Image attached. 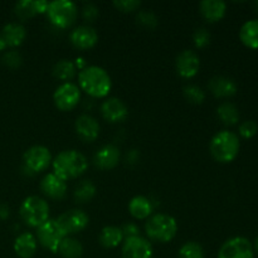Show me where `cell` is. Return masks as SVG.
<instances>
[{"label":"cell","instance_id":"cell-1","mask_svg":"<svg viewBox=\"0 0 258 258\" xmlns=\"http://www.w3.org/2000/svg\"><path fill=\"white\" fill-rule=\"evenodd\" d=\"M78 87L93 98H105L112 90V80L105 68L87 66L78 73Z\"/></svg>","mask_w":258,"mask_h":258},{"label":"cell","instance_id":"cell-2","mask_svg":"<svg viewBox=\"0 0 258 258\" xmlns=\"http://www.w3.org/2000/svg\"><path fill=\"white\" fill-rule=\"evenodd\" d=\"M53 173L64 181L80 178L87 171L88 160L81 151L70 149L63 150L53 159Z\"/></svg>","mask_w":258,"mask_h":258},{"label":"cell","instance_id":"cell-3","mask_svg":"<svg viewBox=\"0 0 258 258\" xmlns=\"http://www.w3.org/2000/svg\"><path fill=\"white\" fill-rule=\"evenodd\" d=\"M241 141L234 133L222 130L212 138L209 143V153L212 158L221 164H229L238 156Z\"/></svg>","mask_w":258,"mask_h":258},{"label":"cell","instance_id":"cell-4","mask_svg":"<svg viewBox=\"0 0 258 258\" xmlns=\"http://www.w3.org/2000/svg\"><path fill=\"white\" fill-rule=\"evenodd\" d=\"M145 233L150 242L169 243L178 233V222L170 214H153L145 222Z\"/></svg>","mask_w":258,"mask_h":258},{"label":"cell","instance_id":"cell-5","mask_svg":"<svg viewBox=\"0 0 258 258\" xmlns=\"http://www.w3.org/2000/svg\"><path fill=\"white\" fill-rule=\"evenodd\" d=\"M50 208L44 198L38 196L27 197L22 202L19 214L22 221L30 228H38L49 219Z\"/></svg>","mask_w":258,"mask_h":258},{"label":"cell","instance_id":"cell-6","mask_svg":"<svg viewBox=\"0 0 258 258\" xmlns=\"http://www.w3.org/2000/svg\"><path fill=\"white\" fill-rule=\"evenodd\" d=\"M45 14L50 24L54 25L57 29H68L77 20L78 8L70 0H54L49 2Z\"/></svg>","mask_w":258,"mask_h":258},{"label":"cell","instance_id":"cell-7","mask_svg":"<svg viewBox=\"0 0 258 258\" xmlns=\"http://www.w3.org/2000/svg\"><path fill=\"white\" fill-rule=\"evenodd\" d=\"M52 154L47 146L34 145L25 150L22 169L28 175H35L47 170L52 165Z\"/></svg>","mask_w":258,"mask_h":258},{"label":"cell","instance_id":"cell-8","mask_svg":"<svg viewBox=\"0 0 258 258\" xmlns=\"http://www.w3.org/2000/svg\"><path fill=\"white\" fill-rule=\"evenodd\" d=\"M55 222H57L58 227L64 234V237H72L87 228L88 223H90V217L82 209L73 208L63 212L55 219Z\"/></svg>","mask_w":258,"mask_h":258},{"label":"cell","instance_id":"cell-9","mask_svg":"<svg viewBox=\"0 0 258 258\" xmlns=\"http://www.w3.org/2000/svg\"><path fill=\"white\" fill-rule=\"evenodd\" d=\"M35 238H37L38 244H40L43 248L52 253H58V248H59L60 242L64 238V234L59 229L55 219L49 218L45 223L38 227Z\"/></svg>","mask_w":258,"mask_h":258},{"label":"cell","instance_id":"cell-10","mask_svg":"<svg viewBox=\"0 0 258 258\" xmlns=\"http://www.w3.org/2000/svg\"><path fill=\"white\" fill-rule=\"evenodd\" d=\"M81 92L78 85L73 82L60 83L53 93V102L59 111L68 112L78 106L81 101Z\"/></svg>","mask_w":258,"mask_h":258},{"label":"cell","instance_id":"cell-11","mask_svg":"<svg viewBox=\"0 0 258 258\" xmlns=\"http://www.w3.org/2000/svg\"><path fill=\"white\" fill-rule=\"evenodd\" d=\"M218 258H254L253 244L246 237H232L221 246Z\"/></svg>","mask_w":258,"mask_h":258},{"label":"cell","instance_id":"cell-12","mask_svg":"<svg viewBox=\"0 0 258 258\" xmlns=\"http://www.w3.org/2000/svg\"><path fill=\"white\" fill-rule=\"evenodd\" d=\"M153 243L145 237H131L123 239L121 258H153Z\"/></svg>","mask_w":258,"mask_h":258},{"label":"cell","instance_id":"cell-13","mask_svg":"<svg viewBox=\"0 0 258 258\" xmlns=\"http://www.w3.org/2000/svg\"><path fill=\"white\" fill-rule=\"evenodd\" d=\"M175 70L181 78L190 80L196 77L201 70V58L194 50L184 49L176 55Z\"/></svg>","mask_w":258,"mask_h":258},{"label":"cell","instance_id":"cell-14","mask_svg":"<svg viewBox=\"0 0 258 258\" xmlns=\"http://www.w3.org/2000/svg\"><path fill=\"white\" fill-rule=\"evenodd\" d=\"M70 42L76 49H92L98 43V33L91 25H78L71 30Z\"/></svg>","mask_w":258,"mask_h":258},{"label":"cell","instance_id":"cell-15","mask_svg":"<svg viewBox=\"0 0 258 258\" xmlns=\"http://www.w3.org/2000/svg\"><path fill=\"white\" fill-rule=\"evenodd\" d=\"M101 115L107 122L120 123L127 118L128 108L120 98L108 97L101 105Z\"/></svg>","mask_w":258,"mask_h":258},{"label":"cell","instance_id":"cell-16","mask_svg":"<svg viewBox=\"0 0 258 258\" xmlns=\"http://www.w3.org/2000/svg\"><path fill=\"white\" fill-rule=\"evenodd\" d=\"M75 130L83 143H93L100 136V123L91 115L83 113L76 118Z\"/></svg>","mask_w":258,"mask_h":258},{"label":"cell","instance_id":"cell-17","mask_svg":"<svg viewBox=\"0 0 258 258\" xmlns=\"http://www.w3.org/2000/svg\"><path fill=\"white\" fill-rule=\"evenodd\" d=\"M121 159L120 149L112 144L103 145L93 155V164L100 170H112L118 165Z\"/></svg>","mask_w":258,"mask_h":258},{"label":"cell","instance_id":"cell-18","mask_svg":"<svg viewBox=\"0 0 258 258\" xmlns=\"http://www.w3.org/2000/svg\"><path fill=\"white\" fill-rule=\"evenodd\" d=\"M40 191L53 201H60L66 197L68 190L67 181L60 179L54 173H48L43 176L39 184Z\"/></svg>","mask_w":258,"mask_h":258},{"label":"cell","instance_id":"cell-19","mask_svg":"<svg viewBox=\"0 0 258 258\" xmlns=\"http://www.w3.org/2000/svg\"><path fill=\"white\" fill-rule=\"evenodd\" d=\"M49 2L47 0H20L14 5V14L18 19L25 22L35 15L45 14Z\"/></svg>","mask_w":258,"mask_h":258},{"label":"cell","instance_id":"cell-20","mask_svg":"<svg viewBox=\"0 0 258 258\" xmlns=\"http://www.w3.org/2000/svg\"><path fill=\"white\" fill-rule=\"evenodd\" d=\"M208 88L212 95L217 98L233 97L237 93V83L228 76H214L209 80Z\"/></svg>","mask_w":258,"mask_h":258},{"label":"cell","instance_id":"cell-21","mask_svg":"<svg viewBox=\"0 0 258 258\" xmlns=\"http://www.w3.org/2000/svg\"><path fill=\"white\" fill-rule=\"evenodd\" d=\"M199 13L208 23H218L226 17L227 4L223 0H203L199 3Z\"/></svg>","mask_w":258,"mask_h":258},{"label":"cell","instance_id":"cell-22","mask_svg":"<svg viewBox=\"0 0 258 258\" xmlns=\"http://www.w3.org/2000/svg\"><path fill=\"white\" fill-rule=\"evenodd\" d=\"M25 37H27V30L20 23H8L4 25L0 34V39L4 42L7 48L19 47L25 40Z\"/></svg>","mask_w":258,"mask_h":258},{"label":"cell","instance_id":"cell-23","mask_svg":"<svg viewBox=\"0 0 258 258\" xmlns=\"http://www.w3.org/2000/svg\"><path fill=\"white\" fill-rule=\"evenodd\" d=\"M38 241L30 232H23L15 238L14 252L20 258H32L37 253Z\"/></svg>","mask_w":258,"mask_h":258},{"label":"cell","instance_id":"cell-24","mask_svg":"<svg viewBox=\"0 0 258 258\" xmlns=\"http://www.w3.org/2000/svg\"><path fill=\"white\" fill-rule=\"evenodd\" d=\"M127 208L133 218L138 219V221H146L153 216L154 204L148 197L136 196L128 202Z\"/></svg>","mask_w":258,"mask_h":258},{"label":"cell","instance_id":"cell-25","mask_svg":"<svg viewBox=\"0 0 258 258\" xmlns=\"http://www.w3.org/2000/svg\"><path fill=\"white\" fill-rule=\"evenodd\" d=\"M123 234L121 231V227L116 226H106L101 229L100 236H98V243L106 249H112L122 244Z\"/></svg>","mask_w":258,"mask_h":258},{"label":"cell","instance_id":"cell-26","mask_svg":"<svg viewBox=\"0 0 258 258\" xmlns=\"http://www.w3.org/2000/svg\"><path fill=\"white\" fill-rule=\"evenodd\" d=\"M239 39L251 49H258V19H251L243 23L239 29Z\"/></svg>","mask_w":258,"mask_h":258},{"label":"cell","instance_id":"cell-27","mask_svg":"<svg viewBox=\"0 0 258 258\" xmlns=\"http://www.w3.org/2000/svg\"><path fill=\"white\" fill-rule=\"evenodd\" d=\"M76 73H77V68H76L75 62L71 59L58 60L52 68V75L57 80L62 81V83L71 82L75 78Z\"/></svg>","mask_w":258,"mask_h":258},{"label":"cell","instance_id":"cell-28","mask_svg":"<svg viewBox=\"0 0 258 258\" xmlns=\"http://www.w3.org/2000/svg\"><path fill=\"white\" fill-rule=\"evenodd\" d=\"M217 116L222 121V123H224L226 126L237 125L239 121V117H241L237 106L234 103L228 102V101L222 102L217 107Z\"/></svg>","mask_w":258,"mask_h":258},{"label":"cell","instance_id":"cell-29","mask_svg":"<svg viewBox=\"0 0 258 258\" xmlns=\"http://www.w3.org/2000/svg\"><path fill=\"white\" fill-rule=\"evenodd\" d=\"M58 253L62 258H82L83 246L75 237H64L59 244Z\"/></svg>","mask_w":258,"mask_h":258},{"label":"cell","instance_id":"cell-30","mask_svg":"<svg viewBox=\"0 0 258 258\" xmlns=\"http://www.w3.org/2000/svg\"><path fill=\"white\" fill-rule=\"evenodd\" d=\"M96 185L91 180H82L73 191V199L77 204H86L90 203L96 196Z\"/></svg>","mask_w":258,"mask_h":258},{"label":"cell","instance_id":"cell-31","mask_svg":"<svg viewBox=\"0 0 258 258\" xmlns=\"http://www.w3.org/2000/svg\"><path fill=\"white\" fill-rule=\"evenodd\" d=\"M178 258H206V254L202 244L196 241H189L180 247Z\"/></svg>","mask_w":258,"mask_h":258},{"label":"cell","instance_id":"cell-32","mask_svg":"<svg viewBox=\"0 0 258 258\" xmlns=\"http://www.w3.org/2000/svg\"><path fill=\"white\" fill-rule=\"evenodd\" d=\"M183 95L191 105H202L206 100V92L203 88L197 85H186L183 88Z\"/></svg>","mask_w":258,"mask_h":258},{"label":"cell","instance_id":"cell-33","mask_svg":"<svg viewBox=\"0 0 258 258\" xmlns=\"http://www.w3.org/2000/svg\"><path fill=\"white\" fill-rule=\"evenodd\" d=\"M136 23L145 29H155L159 24V19L150 10H139L136 13Z\"/></svg>","mask_w":258,"mask_h":258},{"label":"cell","instance_id":"cell-34","mask_svg":"<svg viewBox=\"0 0 258 258\" xmlns=\"http://www.w3.org/2000/svg\"><path fill=\"white\" fill-rule=\"evenodd\" d=\"M211 38L212 35L207 28H198V29H196V32L193 34L194 45H196L197 49H203V48L209 45Z\"/></svg>","mask_w":258,"mask_h":258},{"label":"cell","instance_id":"cell-35","mask_svg":"<svg viewBox=\"0 0 258 258\" xmlns=\"http://www.w3.org/2000/svg\"><path fill=\"white\" fill-rule=\"evenodd\" d=\"M3 63H4L7 67L15 70V68H19L20 66H22L23 57L18 50H8V52H5L4 55H3Z\"/></svg>","mask_w":258,"mask_h":258},{"label":"cell","instance_id":"cell-36","mask_svg":"<svg viewBox=\"0 0 258 258\" xmlns=\"http://www.w3.org/2000/svg\"><path fill=\"white\" fill-rule=\"evenodd\" d=\"M112 4L121 13L139 12L141 7L140 0H115Z\"/></svg>","mask_w":258,"mask_h":258},{"label":"cell","instance_id":"cell-37","mask_svg":"<svg viewBox=\"0 0 258 258\" xmlns=\"http://www.w3.org/2000/svg\"><path fill=\"white\" fill-rule=\"evenodd\" d=\"M81 13H82V18L85 19V22L93 23L100 15V9L93 3H86L81 9Z\"/></svg>","mask_w":258,"mask_h":258},{"label":"cell","instance_id":"cell-38","mask_svg":"<svg viewBox=\"0 0 258 258\" xmlns=\"http://www.w3.org/2000/svg\"><path fill=\"white\" fill-rule=\"evenodd\" d=\"M239 135L243 139H252L256 136L258 131V125L253 120H246L239 125Z\"/></svg>","mask_w":258,"mask_h":258},{"label":"cell","instance_id":"cell-39","mask_svg":"<svg viewBox=\"0 0 258 258\" xmlns=\"http://www.w3.org/2000/svg\"><path fill=\"white\" fill-rule=\"evenodd\" d=\"M121 231H122L123 238H131V237H138L140 236V228H139L138 224L133 223V222H128V223L123 224L121 227Z\"/></svg>","mask_w":258,"mask_h":258},{"label":"cell","instance_id":"cell-40","mask_svg":"<svg viewBox=\"0 0 258 258\" xmlns=\"http://www.w3.org/2000/svg\"><path fill=\"white\" fill-rule=\"evenodd\" d=\"M139 158H140V153L138 150H130L126 155V160L130 164H135L136 161H139Z\"/></svg>","mask_w":258,"mask_h":258},{"label":"cell","instance_id":"cell-41","mask_svg":"<svg viewBox=\"0 0 258 258\" xmlns=\"http://www.w3.org/2000/svg\"><path fill=\"white\" fill-rule=\"evenodd\" d=\"M10 216V208L7 206V204L2 203L0 204V219L5 221V219L9 218Z\"/></svg>","mask_w":258,"mask_h":258},{"label":"cell","instance_id":"cell-42","mask_svg":"<svg viewBox=\"0 0 258 258\" xmlns=\"http://www.w3.org/2000/svg\"><path fill=\"white\" fill-rule=\"evenodd\" d=\"M75 66H76V68H78V70H80V71H82L83 68L87 67L88 64H87V62H86L85 58L78 57V58H76V60H75Z\"/></svg>","mask_w":258,"mask_h":258},{"label":"cell","instance_id":"cell-43","mask_svg":"<svg viewBox=\"0 0 258 258\" xmlns=\"http://www.w3.org/2000/svg\"><path fill=\"white\" fill-rule=\"evenodd\" d=\"M253 249H254V251H256L257 253H258V237H257V238H256V241H254V246H253Z\"/></svg>","mask_w":258,"mask_h":258},{"label":"cell","instance_id":"cell-44","mask_svg":"<svg viewBox=\"0 0 258 258\" xmlns=\"http://www.w3.org/2000/svg\"><path fill=\"white\" fill-rule=\"evenodd\" d=\"M252 5H253V9L256 10V12L258 13V0H257V2H254L253 4H252Z\"/></svg>","mask_w":258,"mask_h":258}]
</instances>
